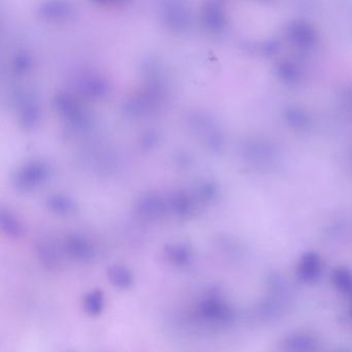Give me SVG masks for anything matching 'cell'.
Returning a JSON list of instances; mask_svg holds the SVG:
<instances>
[{"label": "cell", "instance_id": "cell-1", "mask_svg": "<svg viewBox=\"0 0 352 352\" xmlns=\"http://www.w3.org/2000/svg\"><path fill=\"white\" fill-rule=\"evenodd\" d=\"M42 12L45 17L49 18V19H63V18L69 17L71 14V8L67 3L55 1V3H48Z\"/></svg>", "mask_w": 352, "mask_h": 352}, {"label": "cell", "instance_id": "cell-2", "mask_svg": "<svg viewBox=\"0 0 352 352\" xmlns=\"http://www.w3.org/2000/svg\"><path fill=\"white\" fill-rule=\"evenodd\" d=\"M94 1L100 3H123L125 0H94Z\"/></svg>", "mask_w": 352, "mask_h": 352}]
</instances>
